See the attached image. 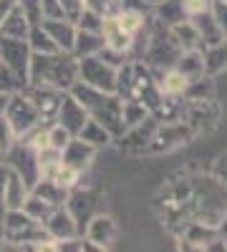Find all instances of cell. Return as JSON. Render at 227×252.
<instances>
[{"instance_id": "29", "label": "cell", "mask_w": 227, "mask_h": 252, "mask_svg": "<svg viewBox=\"0 0 227 252\" xmlns=\"http://www.w3.org/2000/svg\"><path fill=\"white\" fill-rule=\"evenodd\" d=\"M159 73H162V71H159ZM187 86H190V81L184 78L174 66L167 68V71L159 76V89H162V94H167V96H184Z\"/></svg>"}, {"instance_id": "20", "label": "cell", "mask_w": 227, "mask_h": 252, "mask_svg": "<svg viewBox=\"0 0 227 252\" xmlns=\"http://www.w3.org/2000/svg\"><path fill=\"white\" fill-rule=\"evenodd\" d=\"M101 35H104V46H109V48H114V51H119V53H129L131 46H134V35H129L127 31H124V28L116 23L114 15L104 18Z\"/></svg>"}, {"instance_id": "9", "label": "cell", "mask_w": 227, "mask_h": 252, "mask_svg": "<svg viewBox=\"0 0 227 252\" xmlns=\"http://www.w3.org/2000/svg\"><path fill=\"white\" fill-rule=\"evenodd\" d=\"M192 136H195V131H192V126L187 121H182V119H177V121H159L157 131H154L149 146L144 152H154V154L172 152V149H177V146L187 144Z\"/></svg>"}, {"instance_id": "15", "label": "cell", "mask_w": 227, "mask_h": 252, "mask_svg": "<svg viewBox=\"0 0 227 252\" xmlns=\"http://www.w3.org/2000/svg\"><path fill=\"white\" fill-rule=\"evenodd\" d=\"M89 119L86 109L81 106V103L71 96V91H64V96H61V103H58V111H56V124H61L64 129L76 136L81 131V126H84V121Z\"/></svg>"}, {"instance_id": "1", "label": "cell", "mask_w": 227, "mask_h": 252, "mask_svg": "<svg viewBox=\"0 0 227 252\" xmlns=\"http://www.w3.org/2000/svg\"><path fill=\"white\" fill-rule=\"evenodd\" d=\"M157 204L177 232L190 222L217 227L227 215V184L215 174H190L167 184Z\"/></svg>"}, {"instance_id": "10", "label": "cell", "mask_w": 227, "mask_h": 252, "mask_svg": "<svg viewBox=\"0 0 227 252\" xmlns=\"http://www.w3.org/2000/svg\"><path fill=\"white\" fill-rule=\"evenodd\" d=\"M182 121H187L192 126V131L199 134V131H212L217 126V119H220V109L215 98H190L187 103L182 106V114H179Z\"/></svg>"}, {"instance_id": "18", "label": "cell", "mask_w": 227, "mask_h": 252, "mask_svg": "<svg viewBox=\"0 0 227 252\" xmlns=\"http://www.w3.org/2000/svg\"><path fill=\"white\" fill-rule=\"evenodd\" d=\"M43 31L51 35V40L58 46V51H71L73 38H76V23L68 18H46L40 20Z\"/></svg>"}, {"instance_id": "31", "label": "cell", "mask_w": 227, "mask_h": 252, "mask_svg": "<svg viewBox=\"0 0 227 252\" xmlns=\"http://www.w3.org/2000/svg\"><path fill=\"white\" fill-rule=\"evenodd\" d=\"M28 46H31V51L33 53H56L58 51V46L51 40V35L43 31V26H31V31H28Z\"/></svg>"}, {"instance_id": "24", "label": "cell", "mask_w": 227, "mask_h": 252, "mask_svg": "<svg viewBox=\"0 0 227 252\" xmlns=\"http://www.w3.org/2000/svg\"><path fill=\"white\" fill-rule=\"evenodd\" d=\"M169 33H172V38L177 40V46L182 51H195V48L204 51L202 40H199V33H197V28H195V23L190 18H182V20H177V23H172Z\"/></svg>"}, {"instance_id": "22", "label": "cell", "mask_w": 227, "mask_h": 252, "mask_svg": "<svg viewBox=\"0 0 227 252\" xmlns=\"http://www.w3.org/2000/svg\"><path fill=\"white\" fill-rule=\"evenodd\" d=\"M31 192V187L26 184V179L20 177L15 169L8 166V179H5V192H3V202H5V209H20Z\"/></svg>"}, {"instance_id": "7", "label": "cell", "mask_w": 227, "mask_h": 252, "mask_svg": "<svg viewBox=\"0 0 227 252\" xmlns=\"http://www.w3.org/2000/svg\"><path fill=\"white\" fill-rule=\"evenodd\" d=\"M78 81L91 86V89L116 94V68L109 66V63L98 56L78 58Z\"/></svg>"}, {"instance_id": "25", "label": "cell", "mask_w": 227, "mask_h": 252, "mask_svg": "<svg viewBox=\"0 0 227 252\" xmlns=\"http://www.w3.org/2000/svg\"><path fill=\"white\" fill-rule=\"evenodd\" d=\"M31 192H33L35 197H40V199H46V202L53 204V207H64L71 189L61 187L58 182H53V179H48V177H38V182L31 187Z\"/></svg>"}, {"instance_id": "30", "label": "cell", "mask_w": 227, "mask_h": 252, "mask_svg": "<svg viewBox=\"0 0 227 252\" xmlns=\"http://www.w3.org/2000/svg\"><path fill=\"white\" fill-rule=\"evenodd\" d=\"M225 68H227V40L204 48V71H207V76L220 73Z\"/></svg>"}, {"instance_id": "44", "label": "cell", "mask_w": 227, "mask_h": 252, "mask_svg": "<svg viewBox=\"0 0 227 252\" xmlns=\"http://www.w3.org/2000/svg\"><path fill=\"white\" fill-rule=\"evenodd\" d=\"M40 10H43V20L46 18H66L58 0H40Z\"/></svg>"}, {"instance_id": "43", "label": "cell", "mask_w": 227, "mask_h": 252, "mask_svg": "<svg viewBox=\"0 0 227 252\" xmlns=\"http://www.w3.org/2000/svg\"><path fill=\"white\" fill-rule=\"evenodd\" d=\"M210 5H212V0H182V8H184V15L187 18L210 10Z\"/></svg>"}, {"instance_id": "39", "label": "cell", "mask_w": 227, "mask_h": 252, "mask_svg": "<svg viewBox=\"0 0 227 252\" xmlns=\"http://www.w3.org/2000/svg\"><path fill=\"white\" fill-rule=\"evenodd\" d=\"M18 141V136H15V131H13V126H10V121L5 119V114L0 111V157H3L10 146Z\"/></svg>"}, {"instance_id": "12", "label": "cell", "mask_w": 227, "mask_h": 252, "mask_svg": "<svg viewBox=\"0 0 227 252\" xmlns=\"http://www.w3.org/2000/svg\"><path fill=\"white\" fill-rule=\"evenodd\" d=\"M86 237L89 245H94V250H111L119 240V224L111 215H104V212H98L94 215L86 227H84V232H81Z\"/></svg>"}, {"instance_id": "38", "label": "cell", "mask_w": 227, "mask_h": 252, "mask_svg": "<svg viewBox=\"0 0 227 252\" xmlns=\"http://www.w3.org/2000/svg\"><path fill=\"white\" fill-rule=\"evenodd\" d=\"M84 8L101 18H109L119 10V0H84Z\"/></svg>"}, {"instance_id": "36", "label": "cell", "mask_w": 227, "mask_h": 252, "mask_svg": "<svg viewBox=\"0 0 227 252\" xmlns=\"http://www.w3.org/2000/svg\"><path fill=\"white\" fill-rule=\"evenodd\" d=\"M73 23H76V28H78V31H94V33H101V26H104V18L84 8V10L78 13V18L73 20Z\"/></svg>"}, {"instance_id": "46", "label": "cell", "mask_w": 227, "mask_h": 252, "mask_svg": "<svg viewBox=\"0 0 227 252\" xmlns=\"http://www.w3.org/2000/svg\"><path fill=\"white\" fill-rule=\"evenodd\" d=\"M212 174L227 184V152H222V154L215 159V164H212Z\"/></svg>"}, {"instance_id": "27", "label": "cell", "mask_w": 227, "mask_h": 252, "mask_svg": "<svg viewBox=\"0 0 227 252\" xmlns=\"http://www.w3.org/2000/svg\"><path fill=\"white\" fill-rule=\"evenodd\" d=\"M28 31H31V23H28V18L23 15V10L15 8L5 15V20L0 23V35H8V38H28Z\"/></svg>"}, {"instance_id": "32", "label": "cell", "mask_w": 227, "mask_h": 252, "mask_svg": "<svg viewBox=\"0 0 227 252\" xmlns=\"http://www.w3.org/2000/svg\"><path fill=\"white\" fill-rule=\"evenodd\" d=\"M154 15H157V20H162L167 28H169L172 23H177V20L187 18V15H184V8H182V0H164V3L154 5Z\"/></svg>"}, {"instance_id": "11", "label": "cell", "mask_w": 227, "mask_h": 252, "mask_svg": "<svg viewBox=\"0 0 227 252\" xmlns=\"http://www.w3.org/2000/svg\"><path fill=\"white\" fill-rule=\"evenodd\" d=\"M64 207L68 209V215L73 217V222L78 227V235H81V232H84V227H86V222L94 215L101 212V197L94 192V189H76L73 187L68 192V199H66Z\"/></svg>"}, {"instance_id": "40", "label": "cell", "mask_w": 227, "mask_h": 252, "mask_svg": "<svg viewBox=\"0 0 227 252\" xmlns=\"http://www.w3.org/2000/svg\"><path fill=\"white\" fill-rule=\"evenodd\" d=\"M18 8L23 10L31 26H38L43 20V10H40V0H18Z\"/></svg>"}, {"instance_id": "16", "label": "cell", "mask_w": 227, "mask_h": 252, "mask_svg": "<svg viewBox=\"0 0 227 252\" xmlns=\"http://www.w3.org/2000/svg\"><path fill=\"white\" fill-rule=\"evenodd\" d=\"M23 91L33 101V106L38 109L40 119H43V121H53L56 119V111H58V103H61L64 91L51 89V86H33V83H26Z\"/></svg>"}, {"instance_id": "48", "label": "cell", "mask_w": 227, "mask_h": 252, "mask_svg": "<svg viewBox=\"0 0 227 252\" xmlns=\"http://www.w3.org/2000/svg\"><path fill=\"white\" fill-rule=\"evenodd\" d=\"M15 3H18V0H0V23H3L5 15L15 8Z\"/></svg>"}, {"instance_id": "41", "label": "cell", "mask_w": 227, "mask_h": 252, "mask_svg": "<svg viewBox=\"0 0 227 252\" xmlns=\"http://www.w3.org/2000/svg\"><path fill=\"white\" fill-rule=\"evenodd\" d=\"M18 89H20L18 78L13 76V71L5 66V63L0 61V94L8 96V94H13V91H18Z\"/></svg>"}, {"instance_id": "4", "label": "cell", "mask_w": 227, "mask_h": 252, "mask_svg": "<svg viewBox=\"0 0 227 252\" xmlns=\"http://www.w3.org/2000/svg\"><path fill=\"white\" fill-rule=\"evenodd\" d=\"M3 245L0 250H46L51 252V237L46 227L35 222L23 209L3 212Z\"/></svg>"}, {"instance_id": "47", "label": "cell", "mask_w": 227, "mask_h": 252, "mask_svg": "<svg viewBox=\"0 0 227 252\" xmlns=\"http://www.w3.org/2000/svg\"><path fill=\"white\" fill-rule=\"evenodd\" d=\"M5 179H8V164H0V217H3V212H5V202H3Z\"/></svg>"}, {"instance_id": "6", "label": "cell", "mask_w": 227, "mask_h": 252, "mask_svg": "<svg viewBox=\"0 0 227 252\" xmlns=\"http://www.w3.org/2000/svg\"><path fill=\"white\" fill-rule=\"evenodd\" d=\"M179 53H182V48L172 38L169 28L167 31H157L147 40V48H144V63H147L152 71H167V68H172L177 63Z\"/></svg>"}, {"instance_id": "50", "label": "cell", "mask_w": 227, "mask_h": 252, "mask_svg": "<svg viewBox=\"0 0 227 252\" xmlns=\"http://www.w3.org/2000/svg\"><path fill=\"white\" fill-rule=\"evenodd\" d=\"M5 98H8V96H3V94H0V111H3V106H5Z\"/></svg>"}, {"instance_id": "42", "label": "cell", "mask_w": 227, "mask_h": 252, "mask_svg": "<svg viewBox=\"0 0 227 252\" xmlns=\"http://www.w3.org/2000/svg\"><path fill=\"white\" fill-rule=\"evenodd\" d=\"M210 13L217 20V26H220V31H222V35L227 40V0H212Z\"/></svg>"}, {"instance_id": "21", "label": "cell", "mask_w": 227, "mask_h": 252, "mask_svg": "<svg viewBox=\"0 0 227 252\" xmlns=\"http://www.w3.org/2000/svg\"><path fill=\"white\" fill-rule=\"evenodd\" d=\"M174 68L187 78L190 83L202 78V76H207V71H204V51L202 48H195V51H182L177 63H174Z\"/></svg>"}, {"instance_id": "19", "label": "cell", "mask_w": 227, "mask_h": 252, "mask_svg": "<svg viewBox=\"0 0 227 252\" xmlns=\"http://www.w3.org/2000/svg\"><path fill=\"white\" fill-rule=\"evenodd\" d=\"M43 227H46V232H48L51 240H68V237L78 235V227H76V222L68 215L66 207H56L53 212L46 217Z\"/></svg>"}, {"instance_id": "5", "label": "cell", "mask_w": 227, "mask_h": 252, "mask_svg": "<svg viewBox=\"0 0 227 252\" xmlns=\"http://www.w3.org/2000/svg\"><path fill=\"white\" fill-rule=\"evenodd\" d=\"M3 114H5V119L10 121V126H13V131H15L18 139L23 136V134H28L33 126H38L40 121H43V119H40V114H38V109L33 106V101L26 96L23 89L8 94L5 106H3Z\"/></svg>"}, {"instance_id": "23", "label": "cell", "mask_w": 227, "mask_h": 252, "mask_svg": "<svg viewBox=\"0 0 227 252\" xmlns=\"http://www.w3.org/2000/svg\"><path fill=\"white\" fill-rule=\"evenodd\" d=\"M190 20L195 23V28H197V33H199V40H202L204 48L217 46V43H222V40H225V35H222V31H220V26H217V20L212 18L210 10L197 13V15H192Z\"/></svg>"}, {"instance_id": "45", "label": "cell", "mask_w": 227, "mask_h": 252, "mask_svg": "<svg viewBox=\"0 0 227 252\" xmlns=\"http://www.w3.org/2000/svg\"><path fill=\"white\" fill-rule=\"evenodd\" d=\"M58 3H61V8H64V15H66L68 20H76L78 13L84 10V0H58Z\"/></svg>"}, {"instance_id": "49", "label": "cell", "mask_w": 227, "mask_h": 252, "mask_svg": "<svg viewBox=\"0 0 227 252\" xmlns=\"http://www.w3.org/2000/svg\"><path fill=\"white\" fill-rule=\"evenodd\" d=\"M144 3H147L149 8H154V5H159V3H164V0H144Z\"/></svg>"}, {"instance_id": "26", "label": "cell", "mask_w": 227, "mask_h": 252, "mask_svg": "<svg viewBox=\"0 0 227 252\" xmlns=\"http://www.w3.org/2000/svg\"><path fill=\"white\" fill-rule=\"evenodd\" d=\"M101 48H104V35H101V33H94V31H78V28H76L73 48H71V53H73L76 58L96 56Z\"/></svg>"}, {"instance_id": "37", "label": "cell", "mask_w": 227, "mask_h": 252, "mask_svg": "<svg viewBox=\"0 0 227 252\" xmlns=\"http://www.w3.org/2000/svg\"><path fill=\"white\" fill-rule=\"evenodd\" d=\"M46 136H48V146H53V149H61V152H64V146L71 141V134H68L61 124H56V121L48 124Z\"/></svg>"}, {"instance_id": "2", "label": "cell", "mask_w": 227, "mask_h": 252, "mask_svg": "<svg viewBox=\"0 0 227 252\" xmlns=\"http://www.w3.org/2000/svg\"><path fill=\"white\" fill-rule=\"evenodd\" d=\"M78 81V58L71 51L56 53H31L28 83L33 86H51L58 91H68Z\"/></svg>"}, {"instance_id": "14", "label": "cell", "mask_w": 227, "mask_h": 252, "mask_svg": "<svg viewBox=\"0 0 227 252\" xmlns=\"http://www.w3.org/2000/svg\"><path fill=\"white\" fill-rule=\"evenodd\" d=\"M157 126H159V121L149 114L144 121L129 126V129H124V134L119 136V146L124 152H144L149 146V141H152V136L157 131Z\"/></svg>"}, {"instance_id": "33", "label": "cell", "mask_w": 227, "mask_h": 252, "mask_svg": "<svg viewBox=\"0 0 227 252\" xmlns=\"http://www.w3.org/2000/svg\"><path fill=\"white\" fill-rule=\"evenodd\" d=\"M149 116V109L144 106V103H139V101H134V98H121V121H124V126H134V124H139V121H144Z\"/></svg>"}, {"instance_id": "34", "label": "cell", "mask_w": 227, "mask_h": 252, "mask_svg": "<svg viewBox=\"0 0 227 252\" xmlns=\"http://www.w3.org/2000/svg\"><path fill=\"white\" fill-rule=\"evenodd\" d=\"M40 177H48V179L58 182L61 187L73 189V187L78 184V177H81V174L73 169V166H68V164H64V161H58L56 166H51V169H48L46 174H40Z\"/></svg>"}, {"instance_id": "8", "label": "cell", "mask_w": 227, "mask_h": 252, "mask_svg": "<svg viewBox=\"0 0 227 252\" xmlns=\"http://www.w3.org/2000/svg\"><path fill=\"white\" fill-rule=\"evenodd\" d=\"M31 46L26 38H8L0 35V61L13 71V76L18 78L20 89L28 83V66H31Z\"/></svg>"}, {"instance_id": "13", "label": "cell", "mask_w": 227, "mask_h": 252, "mask_svg": "<svg viewBox=\"0 0 227 252\" xmlns=\"http://www.w3.org/2000/svg\"><path fill=\"white\" fill-rule=\"evenodd\" d=\"M5 154H10V164H8L10 169H15L20 177L26 179L28 187H33V184L38 182V177H40L38 157H35V149H33V146H28L26 141H20V139H18Z\"/></svg>"}, {"instance_id": "3", "label": "cell", "mask_w": 227, "mask_h": 252, "mask_svg": "<svg viewBox=\"0 0 227 252\" xmlns=\"http://www.w3.org/2000/svg\"><path fill=\"white\" fill-rule=\"evenodd\" d=\"M68 91L81 106L86 109V114L91 119H96L114 139H119L124 134L127 126H124V121H121V96L119 94H106V91L91 89L81 81H76Z\"/></svg>"}, {"instance_id": "35", "label": "cell", "mask_w": 227, "mask_h": 252, "mask_svg": "<svg viewBox=\"0 0 227 252\" xmlns=\"http://www.w3.org/2000/svg\"><path fill=\"white\" fill-rule=\"evenodd\" d=\"M20 209H23V212L26 215H31L35 222H40V224H43L46 222V217L53 212V204H48L46 199H40V197H35L33 192H28V197H26V202H23V207H20Z\"/></svg>"}, {"instance_id": "17", "label": "cell", "mask_w": 227, "mask_h": 252, "mask_svg": "<svg viewBox=\"0 0 227 252\" xmlns=\"http://www.w3.org/2000/svg\"><path fill=\"white\" fill-rule=\"evenodd\" d=\"M94 157H96V146L86 144L84 139H78V136H71V141L64 146V152H61V161L73 166L78 174H84L89 169Z\"/></svg>"}, {"instance_id": "28", "label": "cell", "mask_w": 227, "mask_h": 252, "mask_svg": "<svg viewBox=\"0 0 227 252\" xmlns=\"http://www.w3.org/2000/svg\"><path fill=\"white\" fill-rule=\"evenodd\" d=\"M76 136L84 139V141L91 144V146H96V149H101V146H106L109 141H114V136H111L96 119H91V116L84 121V126H81V131H78Z\"/></svg>"}]
</instances>
